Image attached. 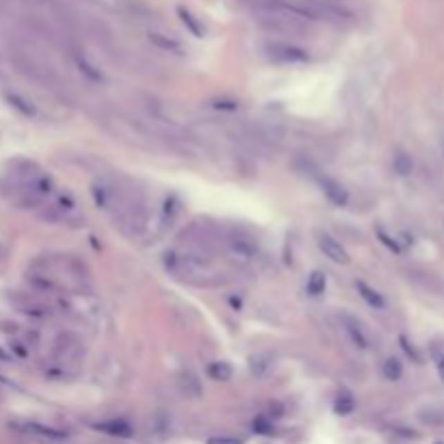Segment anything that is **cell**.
Instances as JSON below:
<instances>
[{"instance_id": "23", "label": "cell", "mask_w": 444, "mask_h": 444, "mask_svg": "<svg viewBox=\"0 0 444 444\" xmlns=\"http://www.w3.org/2000/svg\"><path fill=\"white\" fill-rule=\"evenodd\" d=\"M399 342H401V349H403L409 358H412L414 362H418V353H416V349L412 347V342H409L405 336H399Z\"/></svg>"}, {"instance_id": "24", "label": "cell", "mask_w": 444, "mask_h": 444, "mask_svg": "<svg viewBox=\"0 0 444 444\" xmlns=\"http://www.w3.org/2000/svg\"><path fill=\"white\" fill-rule=\"evenodd\" d=\"M78 65H80V70H83V72H87V74H89V78H93V80H98V78H100V74H98V72H93L89 63H85V61H78Z\"/></svg>"}, {"instance_id": "13", "label": "cell", "mask_w": 444, "mask_h": 444, "mask_svg": "<svg viewBox=\"0 0 444 444\" xmlns=\"http://www.w3.org/2000/svg\"><path fill=\"white\" fill-rule=\"evenodd\" d=\"M355 409V401L349 392H344V394H338L336 401H334V412L338 416H349L351 412Z\"/></svg>"}, {"instance_id": "16", "label": "cell", "mask_w": 444, "mask_h": 444, "mask_svg": "<svg viewBox=\"0 0 444 444\" xmlns=\"http://www.w3.org/2000/svg\"><path fill=\"white\" fill-rule=\"evenodd\" d=\"M269 367H271V362H269L267 355H252V358H250V371H252V375H256V377L265 375Z\"/></svg>"}, {"instance_id": "8", "label": "cell", "mask_w": 444, "mask_h": 444, "mask_svg": "<svg viewBox=\"0 0 444 444\" xmlns=\"http://www.w3.org/2000/svg\"><path fill=\"white\" fill-rule=\"evenodd\" d=\"M232 375H234V369L225 360H217L208 367V377L215 382H230L232 380Z\"/></svg>"}, {"instance_id": "1", "label": "cell", "mask_w": 444, "mask_h": 444, "mask_svg": "<svg viewBox=\"0 0 444 444\" xmlns=\"http://www.w3.org/2000/svg\"><path fill=\"white\" fill-rule=\"evenodd\" d=\"M265 55L275 61V63H306L310 55L299 46L293 44H267L265 46Z\"/></svg>"}, {"instance_id": "22", "label": "cell", "mask_w": 444, "mask_h": 444, "mask_svg": "<svg viewBox=\"0 0 444 444\" xmlns=\"http://www.w3.org/2000/svg\"><path fill=\"white\" fill-rule=\"evenodd\" d=\"M254 432L269 436V434H273V425H271V423H267L265 418H258V420L254 423Z\"/></svg>"}, {"instance_id": "2", "label": "cell", "mask_w": 444, "mask_h": 444, "mask_svg": "<svg viewBox=\"0 0 444 444\" xmlns=\"http://www.w3.org/2000/svg\"><path fill=\"white\" fill-rule=\"evenodd\" d=\"M319 250L332 262H336V265H349L351 262L347 250H344L332 234H319Z\"/></svg>"}, {"instance_id": "14", "label": "cell", "mask_w": 444, "mask_h": 444, "mask_svg": "<svg viewBox=\"0 0 444 444\" xmlns=\"http://www.w3.org/2000/svg\"><path fill=\"white\" fill-rule=\"evenodd\" d=\"M325 288H327V277H325V273L323 271H312L310 273V277H308V293L310 295H321V293H325Z\"/></svg>"}, {"instance_id": "18", "label": "cell", "mask_w": 444, "mask_h": 444, "mask_svg": "<svg viewBox=\"0 0 444 444\" xmlns=\"http://www.w3.org/2000/svg\"><path fill=\"white\" fill-rule=\"evenodd\" d=\"M7 100H9V104H11V107H15V109H18L22 115H28V118H30V115H35V107H33L30 102H26L24 98L15 95V93H9V95H7Z\"/></svg>"}, {"instance_id": "4", "label": "cell", "mask_w": 444, "mask_h": 444, "mask_svg": "<svg viewBox=\"0 0 444 444\" xmlns=\"http://www.w3.org/2000/svg\"><path fill=\"white\" fill-rule=\"evenodd\" d=\"M15 427H20L24 434H30V436H37L41 440H55V442H61L68 438V432H61V429H55V427H46V425H39V423H18Z\"/></svg>"}, {"instance_id": "15", "label": "cell", "mask_w": 444, "mask_h": 444, "mask_svg": "<svg viewBox=\"0 0 444 444\" xmlns=\"http://www.w3.org/2000/svg\"><path fill=\"white\" fill-rule=\"evenodd\" d=\"M150 41L154 44V46H158L160 50H169V53H178L180 50V44L176 41V39H169V37H165V35H160V33H150Z\"/></svg>"}, {"instance_id": "25", "label": "cell", "mask_w": 444, "mask_h": 444, "mask_svg": "<svg viewBox=\"0 0 444 444\" xmlns=\"http://www.w3.org/2000/svg\"><path fill=\"white\" fill-rule=\"evenodd\" d=\"M0 362H9V353L5 351L3 344H0Z\"/></svg>"}, {"instance_id": "9", "label": "cell", "mask_w": 444, "mask_h": 444, "mask_svg": "<svg viewBox=\"0 0 444 444\" xmlns=\"http://www.w3.org/2000/svg\"><path fill=\"white\" fill-rule=\"evenodd\" d=\"M178 384H180V388H183L185 394H189V397H200V394H202V382L197 380V377L191 371L180 373Z\"/></svg>"}, {"instance_id": "21", "label": "cell", "mask_w": 444, "mask_h": 444, "mask_svg": "<svg viewBox=\"0 0 444 444\" xmlns=\"http://www.w3.org/2000/svg\"><path fill=\"white\" fill-rule=\"evenodd\" d=\"M208 444H243V440L232 436H212L208 438Z\"/></svg>"}, {"instance_id": "10", "label": "cell", "mask_w": 444, "mask_h": 444, "mask_svg": "<svg viewBox=\"0 0 444 444\" xmlns=\"http://www.w3.org/2000/svg\"><path fill=\"white\" fill-rule=\"evenodd\" d=\"M178 18L183 20V24L193 33L195 37H204V26L200 24V20L195 18V15L189 11V9H185V7H178Z\"/></svg>"}, {"instance_id": "12", "label": "cell", "mask_w": 444, "mask_h": 444, "mask_svg": "<svg viewBox=\"0 0 444 444\" xmlns=\"http://www.w3.org/2000/svg\"><path fill=\"white\" fill-rule=\"evenodd\" d=\"M394 172H397L399 176H409L412 174V169H414V160H412V156H409L407 152H403V150H399L397 154H394Z\"/></svg>"}, {"instance_id": "5", "label": "cell", "mask_w": 444, "mask_h": 444, "mask_svg": "<svg viewBox=\"0 0 444 444\" xmlns=\"http://www.w3.org/2000/svg\"><path fill=\"white\" fill-rule=\"evenodd\" d=\"M342 327H344V332H347V336L351 338V342L355 344L358 349H367L369 347V336H367L364 327H362V323L355 317L342 315Z\"/></svg>"}, {"instance_id": "19", "label": "cell", "mask_w": 444, "mask_h": 444, "mask_svg": "<svg viewBox=\"0 0 444 444\" xmlns=\"http://www.w3.org/2000/svg\"><path fill=\"white\" fill-rule=\"evenodd\" d=\"M377 239H380V241L386 245V248H388L390 252H394V254H401V245H399L397 241H394L392 237H388V234L384 232V230H377Z\"/></svg>"}, {"instance_id": "6", "label": "cell", "mask_w": 444, "mask_h": 444, "mask_svg": "<svg viewBox=\"0 0 444 444\" xmlns=\"http://www.w3.org/2000/svg\"><path fill=\"white\" fill-rule=\"evenodd\" d=\"M98 432H104L109 436H118V438H130L133 436V427H130L126 420L122 418H111V420H102L93 425Z\"/></svg>"}, {"instance_id": "7", "label": "cell", "mask_w": 444, "mask_h": 444, "mask_svg": "<svg viewBox=\"0 0 444 444\" xmlns=\"http://www.w3.org/2000/svg\"><path fill=\"white\" fill-rule=\"evenodd\" d=\"M355 288L360 293V297L364 299L371 308H377V310H384L386 308V302L382 297V293H377L373 286H369L367 282H355Z\"/></svg>"}, {"instance_id": "17", "label": "cell", "mask_w": 444, "mask_h": 444, "mask_svg": "<svg viewBox=\"0 0 444 444\" xmlns=\"http://www.w3.org/2000/svg\"><path fill=\"white\" fill-rule=\"evenodd\" d=\"M429 355L434 360V364H436V371L440 375V380L444 382V347H440L438 342H434L432 347H429Z\"/></svg>"}, {"instance_id": "11", "label": "cell", "mask_w": 444, "mask_h": 444, "mask_svg": "<svg viewBox=\"0 0 444 444\" xmlns=\"http://www.w3.org/2000/svg\"><path fill=\"white\" fill-rule=\"evenodd\" d=\"M382 373L388 382H399L401 377H403V364H401V360L399 358H388L384 362V367H382Z\"/></svg>"}, {"instance_id": "3", "label": "cell", "mask_w": 444, "mask_h": 444, "mask_svg": "<svg viewBox=\"0 0 444 444\" xmlns=\"http://www.w3.org/2000/svg\"><path fill=\"white\" fill-rule=\"evenodd\" d=\"M321 189H323V193H325V197L330 200L334 206H347L349 204V191L344 189L338 180H334V178H330V176H325L323 180H321Z\"/></svg>"}, {"instance_id": "20", "label": "cell", "mask_w": 444, "mask_h": 444, "mask_svg": "<svg viewBox=\"0 0 444 444\" xmlns=\"http://www.w3.org/2000/svg\"><path fill=\"white\" fill-rule=\"evenodd\" d=\"M210 107L221 109V111H234V109H239V102L232 100V98H217V100L210 102Z\"/></svg>"}]
</instances>
